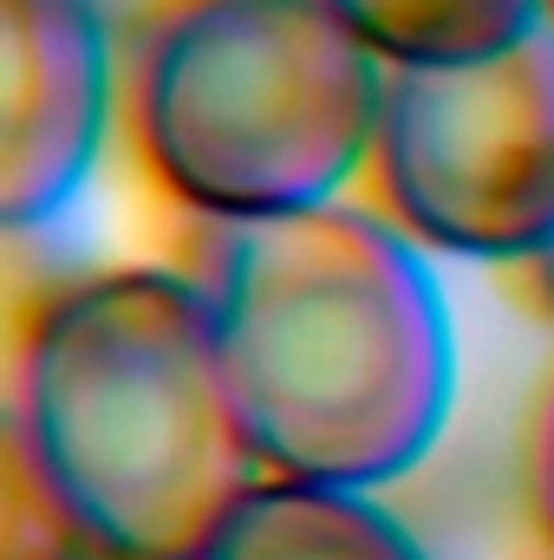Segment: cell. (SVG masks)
Masks as SVG:
<instances>
[{"label": "cell", "mask_w": 554, "mask_h": 560, "mask_svg": "<svg viewBox=\"0 0 554 560\" xmlns=\"http://www.w3.org/2000/svg\"><path fill=\"white\" fill-rule=\"evenodd\" d=\"M542 7H549V20H554V0H542Z\"/></svg>", "instance_id": "11"}, {"label": "cell", "mask_w": 554, "mask_h": 560, "mask_svg": "<svg viewBox=\"0 0 554 560\" xmlns=\"http://www.w3.org/2000/svg\"><path fill=\"white\" fill-rule=\"evenodd\" d=\"M529 502H535V528L554 555V385L535 411V436H529Z\"/></svg>", "instance_id": "8"}, {"label": "cell", "mask_w": 554, "mask_h": 560, "mask_svg": "<svg viewBox=\"0 0 554 560\" xmlns=\"http://www.w3.org/2000/svg\"><path fill=\"white\" fill-rule=\"evenodd\" d=\"M112 118L99 0H0V222H53L92 176Z\"/></svg>", "instance_id": "5"}, {"label": "cell", "mask_w": 554, "mask_h": 560, "mask_svg": "<svg viewBox=\"0 0 554 560\" xmlns=\"http://www.w3.org/2000/svg\"><path fill=\"white\" fill-rule=\"evenodd\" d=\"M7 456L79 541L196 560L268 476L196 275L99 268L13 339Z\"/></svg>", "instance_id": "2"}, {"label": "cell", "mask_w": 554, "mask_h": 560, "mask_svg": "<svg viewBox=\"0 0 554 560\" xmlns=\"http://www.w3.org/2000/svg\"><path fill=\"white\" fill-rule=\"evenodd\" d=\"M385 66L476 59L549 20L542 0H326Z\"/></svg>", "instance_id": "7"}, {"label": "cell", "mask_w": 554, "mask_h": 560, "mask_svg": "<svg viewBox=\"0 0 554 560\" xmlns=\"http://www.w3.org/2000/svg\"><path fill=\"white\" fill-rule=\"evenodd\" d=\"M196 287L268 476L372 495L443 436L450 306L424 242L385 209L313 202L209 222Z\"/></svg>", "instance_id": "1"}, {"label": "cell", "mask_w": 554, "mask_h": 560, "mask_svg": "<svg viewBox=\"0 0 554 560\" xmlns=\"http://www.w3.org/2000/svg\"><path fill=\"white\" fill-rule=\"evenodd\" d=\"M53 560H157V555H131V548H112V541H72L66 555Z\"/></svg>", "instance_id": "10"}, {"label": "cell", "mask_w": 554, "mask_h": 560, "mask_svg": "<svg viewBox=\"0 0 554 560\" xmlns=\"http://www.w3.org/2000/svg\"><path fill=\"white\" fill-rule=\"evenodd\" d=\"M366 176L424 248L535 261L554 242V20L476 59L392 66Z\"/></svg>", "instance_id": "4"}, {"label": "cell", "mask_w": 554, "mask_h": 560, "mask_svg": "<svg viewBox=\"0 0 554 560\" xmlns=\"http://www.w3.org/2000/svg\"><path fill=\"white\" fill-rule=\"evenodd\" d=\"M522 287H529V300L554 319V242L535 255V261H522Z\"/></svg>", "instance_id": "9"}, {"label": "cell", "mask_w": 554, "mask_h": 560, "mask_svg": "<svg viewBox=\"0 0 554 560\" xmlns=\"http://www.w3.org/2000/svg\"><path fill=\"white\" fill-rule=\"evenodd\" d=\"M196 560H430L366 489L262 476Z\"/></svg>", "instance_id": "6"}, {"label": "cell", "mask_w": 554, "mask_h": 560, "mask_svg": "<svg viewBox=\"0 0 554 560\" xmlns=\"http://www.w3.org/2000/svg\"><path fill=\"white\" fill-rule=\"evenodd\" d=\"M385 72L326 0H163L131 59L143 170L203 222L339 202L372 163Z\"/></svg>", "instance_id": "3"}]
</instances>
